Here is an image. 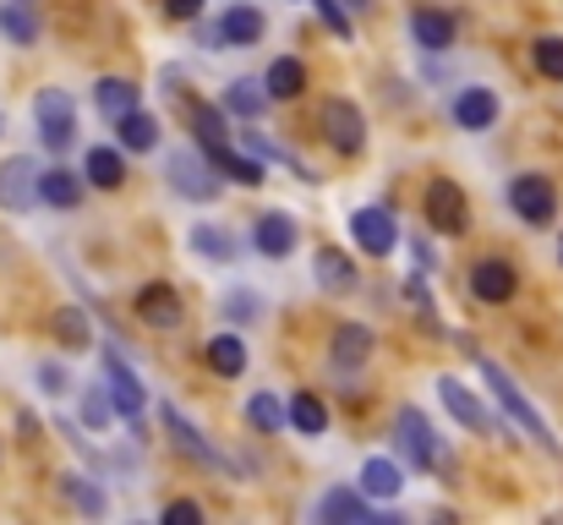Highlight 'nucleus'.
<instances>
[{
    "label": "nucleus",
    "mask_w": 563,
    "mask_h": 525,
    "mask_svg": "<svg viewBox=\"0 0 563 525\" xmlns=\"http://www.w3.org/2000/svg\"><path fill=\"white\" fill-rule=\"evenodd\" d=\"M55 340H60L66 350H88L93 346L88 313H82V307H55Z\"/></svg>",
    "instance_id": "c9c22d12"
},
{
    "label": "nucleus",
    "mask_w": 563,
    "mask_h": 525,
    "mask_svg": "<svg viewBox=\"0 0 563 525\" xmlns=\"http://www.w3.org/2000/svg\"><path fill=\"white\" fill-rule=\"evenodd\" d=\"M421 208H427V225H432L438 236H465V230H471V203H465V192H460L449 175L427 181Z\"/></svg>",
    "instance_id": "6e6552de"
},
{
    "label": "nucleus",
    "mask_w": 563,
    "mask_h": 525,
    "mask_svg": "<svg viewBox=\"0 0 563 525\" xmlns=\"http://www.w3.org/2000/svg\"><path fill=\"white\" fill-rule=\"evenodd\" d=\"M246 422H252V433L274 438V433L290 422V411L279 405V394H274V389H263V394H252V400H246Z\"/></svg>",
    "instance_id": "473e14b6"
},
{
    "label": "nucleus",
    "mask_w": 563,
    "mask_h": 525,
    "mask_svg": "<svg viewBox=\"0 0 563 525\" xmlns=\"http://www.w3.org/2000/svg\"><path fill=\"white\" fill-rule=\"evenodd\" d=\"M438 400H443V411L460 422V427H471V433H482V438H498L504 427H498V416L460 383V378H438Z\"/></svg>",
    "instance_id": "9d476101"
},
{
    "label": "nucleus",
    "mask_w": 563,
    "mask_h": 525,
    "mask_svg": "<svg viewBox=\"0 0 563 525\" xmlns=\"http://www.w3.org/2000/svg\"><path fill=\"white\" fill-rule=\"evenodd\" d=\"M0 33H5L16 50H33V44H38V22H33V11H27L22 0H5V6H0Z\"/></svg>",
    "instance_id": "72a5a7b5"
},
{
    "label": "nucleus",
    "mask_w": 563,
    "mask_h": 525,
    "mask_svg": "<svg viewBox=\"0 0 563 525\" xmlns=\"http://www.w3.org/2000/svg\"><path fill=\"white\" fill-rule=\"evenodd\" d=\"M263 83H268V94H274L279 105H290V99H301V88H307V66H301L296 55H274V66L263 72Z\"/></svg>",
    "instance_id": "c756f323"
},
{
    "label": "nucleus",
    "mask_w": 563,
    "mask_h": 525,
    "mask_svg": "<svg viewBox=\"0 0 563 525\" xmlns=\"http://www.w3.org/2000/svg\"><path fill=\"white\" fill-rule=\"evenodd\" d=\"M137 318H143L148 329H159V335H176V329L187 324V302H181V291H176V285L154 280V285H143V291H137Z\"/></svg>",
    "instance_id": "f8f14e48"
},
{
    "label": "nucleus",
    "mask_w": 563,
    "mask_h": 525,
    "mask_svg": "<svg viewBox=\"0 0 563 525\" xmlns=\"http://www.w3.org/2000/svg\"><path fill=\"white\" fill-rule=\"evenodd\" d=\"M219 105H224L235 121H246V127H252V121H263V110L274 105V94H268V83H263V77H235V83L224 88V99H219Z\"/></svg>",
    "instance_id": "aec40b11"
},
{
    "label": "nucleus",
    "mask_w": 563,
    "mask_h": 525,
    "mask_svg": "<svg viewBox=\"0 0 563 525\" xmlns=\"http://www.w3.org/2000/svg\"><path fill=\"white\" fill-rule=\"evenodd\" d=\"M351 241L367 252V258H388L394 247H399V219L388 214V208H356L351 214Z\"/></svg>",
    "instance_id": "ddd939ff"
},
{
    "label": "nucleus",
    "mask_w": 563,
    "mask_h": 525,
    "mask_svg": "<svg viewBox=\"0 0 563 525\" xmlns=\"http://www.w3.org/2000/svg\"><path fill=\"white\" fill-rule=\"evenodd\" d=\"M197 521H202V504H191V499L165 504V525H197Z\"/></svg>",
    "instance_id": "37998d69"
},
{
    "label": "nucleus",
    "mask_w": 563,
    "mask_h": 525,
    "mask_svg": "<svg viewBox=\"0 0 563 525\" xmlns=\"http://www.w3.org/2000/svg\"><path fill=\"white\" fill-rule=\"evenodd\" d=\"M22 6H33V0H22Z\"/></svg>",
    "instance_id": "8fccbe9b"
},
{
    "label": "nucleus",
    "mask_w": 563,
    "mask_h": 525,
    "mask_svg": "<svg viewBox=\"0 0 563 525\" xmlns=\"http://www.w3.org/2000/svg\"><path fill=\"white\" fill-rule=\"evenodd\" d=\"M191 132H197V149L213 160V154H224L230 149V110L224 105H191Z\"/></svg>",
    "instance_id": "5701e85b"
},
{
    "label": "nucleus",
    "mask_w": 563,
    "mask_h": 525,
    "mask_svg": "<svg viewBox=\"0 0 563 525\" xmlns=\"http://www.w3.org/2000/svg\"><path fill=\"white\" fill-rule=\"evenodd\" d=\"M312 280H318V291L345 296V291H356V263H351L340 247H318V258H312Z\"/></svg>",
    "instance_id": "b1692460"
},
{
    "label": "nucleus",
    "mask_w": 563,
    "mask_h": 525,
    "mask_svg": "<svg viewBox=\"0 0 563 525\" xmlns=\"http://www.w3.org/2000/svg\"><path fill=\"white\" fill-rule=\"evenodd\" d=\"M115 143H121L126 154H154V149H159V116H148V110L121 116V121H115Z\"/></svg>",
    "instance_id": "bb28decb"
},
{
    "label": "nucleus",
    "mask_w": 563,
    "mask_h": 525,
    "mask_svg": "<svg viewBox=\"0 0 563 525\" xmlns=\"http://www.w3.org/2000/svg\"><path fill=\"white\" fill-rule=\"evenodd\" d=\"M296 241H301V230H296V219L285 214V208H268V214H257V230H252V247L263 252V258H290L296 252Z\"/></svg>",
    "instance_id": "dca6fc26"
},
{
    "label": "nucleus",
    "mask_w": 563,
    "mask_h": 525,
    "mask_svg": "<svg viewBox=\"0 0 563 525\" xmlns=\"http://www.w3.org/2000/svg\"><path fill=\"white\" fill-rule=\"evenodd\" d=\"M219 33H224V50H252V44H263L268 17H263L257 6H230V11L219 17Z\"/></svg>",
    "instance_id": "4be33fe9"
},
{
    "label": "nucleus",
    "mask_w": 563,
    "mask_h": 525,
    "mask_svg": "<svg viewBox=\"0 0 563 525\" xmlns=\"http://www.w3.org/2000/svg\"><path fill=\"white\" fill-rule=\"evenodd\" d=\"M559 263H563V236H559Z\"/></svg>",
    "instance_id": "de8ad7c7"
},
{
    "label": "nucleus",
    "mask_w": 563,
    "mask_h": 525,
    "mask_svg": "<svg viewBox=\"0 0 563 525\" xmlns=\"http://www.w3.org/2000/svg\"><path fill=\"white\" fill-rule=\"evenodd\" d=\"M476 367H482L487 389L498 394V405H504V411H509V416H515V422H520V427H526V433H531V438L548 449V455H559V438H553V427H548V422H542V411H537V405L520 394V383H515V378H509V372H504L493 356H476Z\"/></svg>",
    "instance_id": "f03ea898"
},
{
    "label": "nucleus",
    "mask_w": 563,
    "mask_h": 525,
    "mask_svg": "<svg viewBox=\"0 0 563 525\" xmlns=\"http://www.w3.org/2000/svg\"><path fill=\"white\" fill-rule=\"evenodd\" d=\"M165 17L170 22H197L202 17V0H165Z\"/></svg>",
    "instance_id": "c03bdc74"
},
{
    "label": "nucleus",
    "mask_w": 563,
    "mask_h": 525,
    "mask_svg": "<svg viewBox=\"0 0 563 525\" xmlns=\"http://www.w3.org/2000/svg\"><path fill=\"white\" fill-rule=\"evenodd\" d=\"M104 383H110V400H115L121 422H126V427H132V438L143 444V438H148V433H143V405H148V389H143V378L132 372V361H126L115 346H104Z\"/></svg>",
    "instance_id": "20e7f679"
},
{
    "label": "nucleus",
    "mask_w": 563,
    "mask_h": 525,
    "mask_svg": "<svg viewBox=\"0 0 563 525\" xmlns=\"http://www.w3.org/2000/svg\"><path fill=\"white\" fill-rule=\"evenodd\" d=\"M367 6H373V0H345V11H367Z\"/></svg>",
    "instance_id": "49530a36"
},
{
    "label": "nucleus",
    "mask_w": 563,
    "mask_h": 525,
    "mask_svg": "<svg viewBox=\"0 0 563 525\" xmlns=\"http://www.w3.org/2000/svg\"><path fill=\"white\" fill-rule=\"evenodd\" d=\"M498 94L493 88H460L454 94V105H449V116H454V127L460 132H493V121H498Z\"/></svg>",
    "instance_id": "2eb2a0df"
},
{
    "label": "nucleus",
    "mask_w": 563,
    "mask_h": 525,
    "mask_svg": "<svg viewBox=\"0 0 563 525\" xmlns=\"http://www.w3.org/2000/svg\"><path fill=\"white\" fill-rule=\"evenodd\" d=\"M410 252H416V269H421V274H432V269H438V263H432V247H427V241H410Z\"/></svg>",
    "instance_id": "a18cd8bd"
},
{
    "label": "nucleus",
    "mask_w": 563,
    "mask_h": 525,
    "mask_svg": "<svg viewBox=\"0 0 563 525\" xmlns=\"http://www.w3.org/2000/svg\"><path fill=\"white\" fill-rule=\"evenodd\" d=\"M318 6V17H323V28L334 33V39H351V17H345V0H312Z\"/></svg>",
    "instance_id": "a19ab883"
},
{
    "label": "nucleus",
    "mask_w": 563,
    "mask_h": 525,
    "mask_svg": "<svg viewBox=\"0 0 563 525\" xmlns=\"http://www.w3.org/2000/svg\"><path fill=\"white\" fill-rule=\"evenodd\" d=\"M213 165H219V175H230L235 186H263V181H268V160H257V154L241 160V154L224 149V154H213Z\"/></svg>",
    "instance_id": "4c0bfd02"
},
{
    "label": "nucleus",
    "mask_w": 563,
    "mask_h": 525,
    "mask_svg": "<svg viewBox=\"0 0 563 525\" xmlns=\"http://www.w3.org/2000/svg\"><path fill=\"white\" fill-rule=\"evenodd\" d=\"M0 127H5V116H0Z\"/></svg>",
    "instance_id": "09e8293b"
},
{
    "label": "nucleus",
    "mask_w": 563,
    "mask_h": 525,
    "mask_svg": "<svg viewBox=\"0 0 563 525\" xmlns=\"http://www.w3.org/2000/svg\"><path fill=\"white\" fill-rule=\"evenodd\" d=\"M394 449L405 455V471H449L454 460L443 455V438L432 433V422L416 411V405H405L399 416H394Z\"/></svg>",
    "instance_id": "f257e3e1"
},
{
    "label": "nucleus",
    "mask_w": 563,
    "mask_h": 525,
    "mask_svg": "<svg viewBox=\"0 0 563 525\" xmlns=\"http://www.w3.org/2000/svg\"><path fill=\"white\" fill-rule=\"evenodd\" d=\"M224 318L257 324V318H263V296H257V291H230V296H224Z\"/></svg>",
    "instance_id": "ea45409f"
},
{
    "label": "nucleus",
    "mask_w": 563,
    "mask_h": 525,
    "mask_svg": "<svg viewBox=\"0 0 563 525\" xmlns=\"http://www.w3.org/2000/svg\"><path fill=\"white\" fill-rule=\"evenodd\" d=\"M202 361H208L213 378H241V372H246V340H241V335H213V340L202 346Z\"/></svg>",
    "instance_id": "cd10ccee"
},
{
    "label": "nucleus",
    "mask_w": 563,
    "mask_h": 525,
    "mask_svg": "<svg viewBox=\"0 0 563 525\" xmlns=\"http://www.w3.org/2000/svg\"><path fill=\"white\" fill-rule=\"evenodd\" d=\"M531 66H537L548 83H563V33H542V39H531Z\"/></svg>",
    "instance_id": "58836bf2"
},
{
    "label": "nucleus",
    "mask_w": 563,
    "mask_h": 525,
    "mask_svg": "<svg viewBox=\"0 0 563 525\" xmlns=\"http://www.w3.org/2000/svg\"><path fill=\"white\" fill-rule=\"evenodd\" d=\"M318 521L323 525H367L373 521V493L367 488H329L318 499Z\"/></svg>",
    "instance_id": "4468645a"
},
{
    "label": "nucleus",
    "mask_w": 563,
    "mask_h": 525,
    "mask_svg": "<svg viewBox=\"0 0 563 525\" xmlns=\"http://www.w3.org/2000/svg\"><path fill=\"white\" fill-rule=\"evenodd\" d=\"M318 132H323V143H329L340 160H356V154L367 149V116H362V105H351V99H323Z\"/></svg>",
    "instance_id": "39448f33"
},
{
    "label": "nucleus",
    "mask_w": 563,
    "mask_h": 525,
    "mask_svg": "<svg viewBox=\"0 0 563 525\" xmlns=\"http://www.w3.org/2000/svg\"><path fill=\"white\" fill-rule=\"evenodd\" d=\"M362 488H367L373 499H399V493H405V471H399L394 460H383V455H377V460L362 466Z\"/></svg>",
    "instance_id": "f704fd0d"
},
{
    "label": "nucleus",
    "mask_w": 563,
    "mask_h": 525,
    "mask_svg": "<svg viewBox=\"0 0 563 525\" xmlns=\"http://www.w3.org/2000/svg\"><path fill=\"white\" fill-rule=\"evenodd\" d=\"M33 127H38V143L49 154H66L77 143V105L66 88H38L33 94Z\"/></svg>",
    "instance_id": "7ed1b4c3"
},
{
    "label": "nucleus",
    "mask_w": 563,
    "mask_h": 525,
    "mask_svg": "<svg viewBox=\"0 0 563 525\" xmlns=\"http://www.w3.org/2000/svg\"><path fill=\"white\" fill-rule=\"evenodd\" d=\"M515 291H520V274H515L509 258H476L471 263V296L482 307H504V302H515Z\"/></svg>",
    "instance_id": "9b49d317"
},
{
    "label": "nucleus",
    "mask_w": 563,
    "mask_h": 525,
    "mask_svg": "<svg viewBox=\"0 0 563 525\" xmlns=\"http://www.w3.org/2000/svg\"><path fill=\"white\" fill-rule=\"evenodd\" d=\"M290 427H296L301 438H323V433H329V405H323L312 389H296V394H290Z\"/></svg>",
    "instance_id": "7c9ffc66"
},
{
    "label": "nucleus",
    "mask_w": 563,
    "mask_h": 525,
    "mask_svg": "<svg viewBox=\"0 0 563 525\" xmlns=\"http://www.w3.org/2000/svg\"><path fill=\"white\" fill-rule=\"evenodd\" d=\"M377 335L367 324H340L334 329V340H329V361H334V372H356L367 356H373Z\"/></svg>",
    "instance_id": "412c9836"
},
{
    "label": "nucleus",
    "mask_w": 563,
    "mask_h": 525,
    "mask_svg": "<svg viewBox=\"0 0 563 525\" xmlns=\"http://www.w3.org/2000/svg\"><path fill=\"white\" fill-rule=\"evenodd\" d=\"M82 186H88V175L66 171V165H49V171L38 175V197H44V208H77V203H82Z\"/></svg>",
    "instance_id": "a878e982"
},
{
    "label": "nucleus",
    "mask_w": 563,
    "mask_h": 525,
    "mask_svg": "<svg viewBox=\"0 0 563 525\" xmlns=\"http://www.w3.org/2000/svg\"><path fill=\"white\" fill-rule=\"evenodd\" d=\"M93 110H99L104 121H121V116L143 110V88H137L132 77H99V83H93Z\"/></svg>",
    "instance_id": "6ab92c4d"
},
{
    "label": "nucleus",
    "mask_w": 563,
    "mask_h": 525,
    "mask_svg": "<svg viewBox=\"0 0 563 525\" xmlns=\"http://www.w3.org/2000/svg\"><path fill=\"white\" fill-rule=\"evenodd\" d=\"M454 33H460V22H454L449 11H438V6H416V11H410V39H416L427 55H443V50L454 44Z\"/></svg>",
    "instance_id": "a211bd4d"
},
{
    "label": "nucleus",
    "mask_w": 563,
    "mask_h": 525,
    "mask_svg": "<svg viewBox=\"0 0 563 525\" xmlns=\"http://www.w3.org/2000/svg\"><path fill=\"white\" fill-rule=\"evenodd\" d=\"M187 247L197 252V258H208V263H235V236L230 230H219V225H191V236H187Z\"/></svg>",
    "instance_id": "2f4dec72"
},
{
    "label": "nucleus",
    "mask_w": 563,
    "mask_h": 525,
    "mask_svg": "<svg viewBox=\"0 0 563 525\" xmlns=\"http://www.w3.org/2000/svg\"><path fill=\"white\" fill-rule=\"evenodd\" d=\"M115 416H121V411H115V400H110V383L82 389V427H93V433L104 438V427H110Z\"/></svg>",
    "instance_id": "e433bc0d"
},
{
    "label": "nucleus",
    "mask_w": 563,
    "mask_h": 525,
    "mask_svg": "<svg viewBox=\"0 0 563 525\" xmlns=\"http://www.w3.org/2000/svg\"><path fill=\"white\" fill-rule=\"evenodd\" d=\"M159 416H165V427H170V438H176V449H181V455H191V460H197V466H208V471H230V460H224V455H219V449H213V444H208L197 427H191L176 405H165Z\"/></svg>",
    "instance_id": "f3484780"
},
{
    "label": "nucleus",
    "mask_w": 563,
    "mask_h": 525,
    "mask_svg": "<svg viewBox=\"0 0 563 525\" xmlns=\"http://www.w3.org/2000/svg\"><path fill=\"white\" fill-rule=\"evenodd\" d=\"M82 175H88V186H99V192H115V186L126 181V149H88Z\"/></svg>",
    "instance_id": "c85d7f7f"
},
{
    "label": "nucleus",
    "mask_w": 563,
    "mask_h": 525,
    "mask_svg": "<svg viewBox=\"0 0 563 525\" xmlns=\"http://www.w3.org/2000/svg\"><path fill=\"white\" fill-rule=\"evenodd\" d=\"M55 482H60V493L71 499V510H77V515H88V521H104V515H110V499H104V488H99L93 477L66 471V477H55Z\"/></svg>",
    "instance_id": "393cba45"
},
{
    "label": "nucleus",
    "mask_w": 563,
    "mask_h": 525,
    "mask_svg": "<svg viewBox=\"0 0 563 525\" xmlns=\"http://www.w3.org/2000/svg\"><path fill=\"white\" fill-rule=\"evenodd\" d=\"M38 165L27 160V154H11L5 165H0V208L5 214H33L44 197H38Z\"/></svg>",
    "instance_id": "1a4fd4ad"
},
{
    "label": "nucleus",
    "mask_w": 563,
    "mask_h": 525,
    "mask_svg": "<svg viewBox=\"0 0 563 525\" xmlns=\"http://www.w3.org/2000/svg\"><path fill=\"white\" fill-rule=\"evenodd\" d=\"M38 389H44V394H66V389H71L66 367H60V361H44V367H38Z\"/></svg>",
    "instance_id": "79ce46f5"
},
{
    "label": "nucleus",
    "mask_w": 563,
    "mask_h": 525,
    "mask_svg": "<svg viewBox=\"0 0 563 525\" xmlns=\"http://www.w3.org/2000/svg\"><path fill=\"white\" fill-rule=\"evenodd\" d=\"M509 208H515V219L520 225H531V230H542V225H553L559 219V192H553V181L537 171L515 175L509 181Z\"/></svg>",
    "instance_id": "423d86ee"
},
{
    "label": "nucleus",
    "mask_w": 563,
    "mask_h": 525,
    "mask_svg": "<svg viewBox=\"0 0 563 525\" xmlns=\"http://www.w3.org/2000/svg\"><path fill=\"white\" fill-rule=\"evenodd\" d=\"M165 175H170V186L181 192V197H191V203H213L219 197V165L213 160H202L197 149H176L170 160H165Z\"/></svg>",
    "instance_id": "0eeeda50"
}]
</instances>
